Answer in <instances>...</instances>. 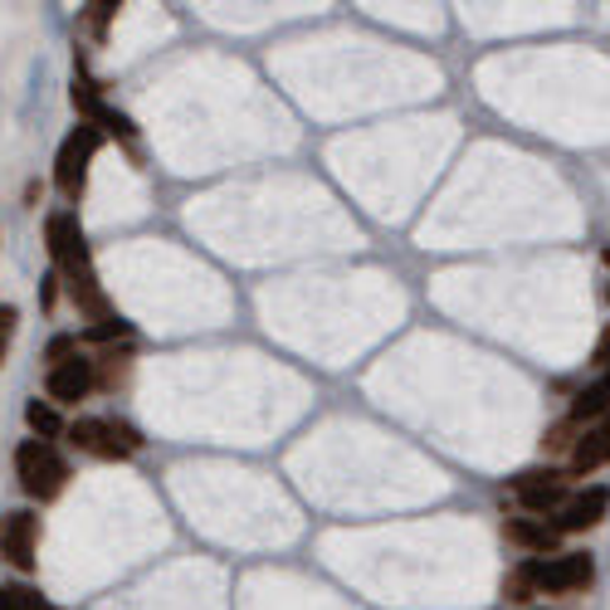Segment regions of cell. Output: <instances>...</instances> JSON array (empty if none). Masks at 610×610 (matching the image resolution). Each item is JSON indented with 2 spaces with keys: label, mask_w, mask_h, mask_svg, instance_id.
<instances>
[{
  "label": "cell",
  "mask_w": 610,
  "mask_h": 610,
  "mask_svg": "<svg viewBox=\"0 0 610 610\" xmlns=\"http://www.w3.org/2000/svg\"><path fill=\"white\" fill-rule=\"evenodd\" d=\"M45 249H49V265H55V279L69 289V303L79 308V318L103 322L113 318V303L108 289H103L98 269H93V245L79 225V210H49L45 215Z\"/></svg>",
  "instance_id": "obj_1"
},
{
  "label": "cell",
  "mask_w": 610,
  "mask_h": 610,
  "mask_svg": "<svg viewBox=\"0 0 610 610\" xmlns=\"http://www.w3.org/2000/svg\"><path fill=\"white\" fill-rule=\"evenodd\" d=\"M73 469L64 459V449L55 445V439H20L15 445V483L20 493H25L30 503H55L59 493L69 489Z\"/></svg>",
  "instance_id": "obj_2"
},
{
  "label": "cell",
  "mask_w": 610,
  "mask_h": 610,
  "mask_svg": "<svg viewBox=\"0 0 610 610\" xmlns=\"http://www.w3.org/2000/svg\"><path fill=\"white\" fill-rule=\"evenodd\" d=\"M64 439L69 449H79V455H93V459H132L142 455V430L132 425V420L122 415H73L64 425Z\"/></svg>",
  "instance_id": "obj_3"
},
{
  "label": "cell",
  "mask_w": 610,
  "mask_h": 610,
  "mask_svg": "<svg viewBox=\"0 0 610 610\" xmlns=\"http://www.w3.org/2000/svg\"><path fill=\"white\" fill-rule=\"evenodd\" d=\"M98 146H103V132L93 128V122H73V128L64 132V142H59L55 191L64 196L69 210H79L83 196H89V172H93V162H98Z\"/></svg>",
  "instance_id": "obj_4"
},
{
  "label": "cell",
  "mask_w": 610,
  "mask_h": 610,
  "mask_svg": "<svg viewBox=\"0 0 610 610\" xmlns=\"http://www.w3.org/2000/svg\"><path fill=\"white\" fill-rule=\"evenodd\" d=\"M596 582V556L591 552H556V556H532V591L547 596H572Z\"/></svg>",
  "instance_id": "obj_5"
},
{
  "label": "cell",
  "mask_w": 610,
  "mask_h": 610,
  "mask_svg": "<svg viewBox=\"0 0 610 610\" xmlns=\"http://www.w3.org/2000/svg\"><path fill=\"white\" fill-rule=\"evenodd\" d=\"M508 493L528 518H547V513H562V503L572 498L562 469H523V474L508 479Z\"/></svg>",
  "instance_id": "obj_6"
},
{
  "label": "cell",
  "mask_w": 610,
  "mask_h": 610,
  "mask_svg": "<svg viewBox=\"0 0 610 610\" xmlns=\"http://www.w3.org/2000/svg\"><path fill=\"white\" fill-rule=\"evenodd\" d=\"M0 562L15 566V572H35V562H39V513L35 508H15L0 518Z\"/></svg>",
  "instance_id": "obj_7"
},
{
  "label": "cell",
  "mask_w": 610,
  "mask_h": 610,
  "mask_svg": "<svg viewBox=\"0 0 610 610\" xmlns=\"http://www.w3.org/2000/svg\"><path fill=\"white\" fill-rule=\"evenodd\" d=\"M93 391H98V386H93V356L89 352L69 356V362H59L45 372V401L49 406H79V401H89Z\"/></svg>",
  "instance_id": "obj_8"
},
{
  "label": "cell",
  "mask_w": 610,
  "mask_h": 610,
  "mask_svg": "<svg viewBox=\"0 0 610 610\" xmlns=\"http://www.w3.org/2000/svg\"><path fill=\"white\" fill-rule=\"evenodd\" d=\"M610 513V489H601V483H591L586 493H572V498L562 503V513H556V532H586L596 528V523H606Z\"/></svg>",
  "instance_id": "obj_9"
},
{
  "label": "cell",
  "mask_w": 610,
  "mask_h": 610,
  "mask_svg": "<svg viewBox=\"0 0 610 610\" xmlns=\"http://www.w3.org/2000/svg\"><path fill=\"white\" fill-rule=\"evenodd\" d=\"M503 538L523 556H556V547H562V532L547 518H503Z\"/></svg>",
  "instance_id": "obj_10"
},
{
  "label": "cell",
  "mask_w": 610,
  "mask_h": 610,
  "mask_svg": "<svg viewBox=\"0 0 610 610\" xmlns=\"http://www.w3.org/2000/svg\"><path fill=\"white\" fill-rule=\"evenodd\" d=\"M132 372H137V352H132V342L103 347V352L93 356V386H98V391H108V396L128 391Z\"/></svg>",
  "instance_id": "obj_11"
},
{
  "label": "cell",
  "mask_w": 610,
  "mask_h": 610,
  "mask_svg": "<svg viewBox=\"0 0 610 610\" xmlns=\"http://www.w3.org/2000/svg\"><path fill=\"white\" fill-rule=\"evenodd\" d=\"M610 465V415L596 420V425H586L582 435H576L572 455H566V469L572 474H596V469Z\"/></svg>",
  "instance_id": "obj_12"
},
{
  "label": "cell",
  "mask_w": 610,
  "mask_h": 610,
  "mask_svg": "<svg viewBox=\"0 0 610 610\" xmlns=\"http://www.w3.org/2000/svg\"><path fill=\"white\" fill-rule=\"evenodd\" d=\"M610 415V366L601 376H596L591 386H586L582 396L572 401V410H566V420H572L576 430H586V425H596V420H606Z\"/></svg>",
  "instance_id": "obj_13"
},
{
  "label": "cell",
  "mask_w": 610,
  "mask_h": 610,
  "mask_svg": "<svg viewBox=\"0 0 610 610\" xmlns=\"http://www.w3.org/2000/svg\"><path fill=\"white\" fill-rule=\"evenodd\" d=\"M25 425H30V435H35V439H59L69 420L59 415V406H49V401H39V396H30V401H25Z\"/></svg>",
  "instance_id": "obj_14"
},
{
  "label": "cell",
  "mask_w": 610,
  "mask_h": 610,
  "mask_svg": "<svg viewBox=\"0 0 610 610\" xmlns=\"http://www.w3.org/2000/svg\"><path fill=\"white\" fill-rule=\"evenodd\" d=\"M118 342H132V322L128 318H103V322H89V328H79V347H118Z\"/></svg>",
  "instance_id": "obj_15"
},
{
  "label": "cell",
  "mask_w": 610,
  "mask_h": 610,
  "mask_svg": "<svg viewBox=\"0 0 610 610\" xmlns=\"http://www.w3.org/2000/svg\"><path fill=\"white\" fill-rule=\"evenodd\" d=\"M532 596H538V591H532V556H523V562L503 576V601L523 606V601H532Z\"/></svg>",
  "instance_id": "obj_16"
},
{
  "label": "cell",
  "mask_w": 610,
  "mask_h": 610,
  "mask_svg": "<svg viewBox=\"0 0 610 610\" xmlns=\"http://www.w3.org/2000/svg\"><path fill=\"white\" fill-rule=\"evenodd\" d=\"M103 137H113V142H122V146H137V122L128 118L122 108H103V118L93 122Z\"/></svg>",
  "instance_id": "obj_17"
},
{
  "label": "cell",
  "mask_w": 610,
  "mask_h": 610,
  "mask_svg": "<svg viewBox=\"0 0 610 610\" xmlns=\"http://www.w3.org/2000/svg\"><path fill=\"white\" fill-rule=\"evenodd\" d=\"M0 610H59V606L45 601L35 586H0Z\"/></svg>",
  "instance_id": "obj_18"
},
{
  "label": "cell",
  "mask_w": 610,
  "mask_h": 610,
  "mask_svg": "<svg viewBox=\"0 0 610 610\" xmlns=\"http://www.w3.org/2000/svg\"><path fill=\"white\" fill-rule=\"evenodd\" d=\"M576 435H582V430H576L572 420L562 415V420H556V425H552V430H547V439H542V455H562V449H566V455H572Z\"/></svg>",
  "instance_id": "obj_19"
},
{
  "label": "cell",
  "mask_w": 610,
  "mask_h": 610,
  "mask_svg": "<svg viewBox=\"0 0 610 610\" xmlns=\"http://www.w3.org/2000/svg\"><path fill=\"white\" fill-rule=\"evenodd\" d=\"M83 347H79V332H55V338L45 342V362L49 366H59V362H69V356H79Z\"/></svg>",
  "instance_id": "obj_20"
},
{
  "label": "cell",
  "mask_w": 610,
  "mask_h": 610,
  "mask_svg": "<svg viewBox=\"0 0 610 610\" xmlns=\"http://www.w3.org/2000/svg\"><path fill=\"white\" fill-rule=\"evenodd\" d=\"M15 328H20V308H15V303H0V366H5V356H10Z\"/></svg>",
  "instance_id": "obj_21"
},
{
  "label": "cell",
  "mask_w": 610,
  "mask_h": 610,
  "mask_svg": "<svg viewBox=\"0 0 610 610\" xmlns=\"http://www.w3.org/2000/svg\"><path fill=\"white\" fill-rule=\"evenodd\" d=\"M113 15H118V5H89V15H83V20H89V30H93V35H108V20Z\"/></svg>",
  "instance_id": "obj_22"
},
{
  "label": "cell",
  "mask_w": 610,
  "mask_h": 610,
  "mask_svg": "<svg viewBox=\"0 0 610 610\" xmlns=\"http://www.w3.org/2000/svg\"><path fill=\"white\" fill-rule=\"evenodd\" d=\"M591 362H596V366H601V372H606V366H610V322H606V332H601V342H596V356H591Z\"/></svg>",
  "instance_id": "obj_23"
},
{
  "label": "cell",
  "mask_w": 610,
  "mask_h": 610,
  "mask_svg": "<svg viewBox=\"0 0 610 610\" xmlns=\"http://www.w3.org/2000/svg\"><path fill=\"white\" fill-rule=\"evenodd\" d=\"M55 303H59V279L49 273V279H45V308H55Z\"/></svg>",
  "instance_id": "obj_24"
},
{
  "label": "cell",
  "mask_w": 610,
  "mask_h": 610,
  "mask_svg": "<svg viewBox=\"0 0 610 610\" xmlns=\"http://www.w3.org/2000/svg\"><path fill=\"white\" fill-rule=\"evenodd\" d=\"M606 265H610V249H606Z\"/></svg>",
  "instance_id": "obj_25"
},
{
  "label": "cell",
  "mask_w": 610,
  "mask_h": 610,
  "mask_svg": "<svg viewBox=\"0 0 610 610\" xmlns=\"http://www.w3.org/2000/svg\"><path fill=\"white\" fill-rule=\"evenodd\" d=\"M606 298H610V289H606Z\"/></svg>",
  "instance_id": "obj_26"
}]
</instances>
